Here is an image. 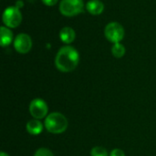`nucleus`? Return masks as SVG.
I'll return each instance as SVG.
<instances>
[{"instance_id":"obj_1","label":"nucleus","mask_w":156,"mask_h":156,"mask_svg":"<svg viewBox=\"0 0 156 156\" xmlns=\"http://www.w3.org/2000/svg\"><path fill=\"white\" fill-rule=\"evenodd\" d=\"M80 54L78 50L71 46L62 47L55 58L56 68L61 72H71L79 65Z\"/></svg>"},{"instance_id":"obj_2","label":"nucleus","mask_w":156,"mask_h":156,"mask_svg":"<svg viewBox=\"0 0 156 156\" xmlns=\"http://www.w3.org/2000/svg\"><path fill=\"white\" fill-rule=\"evenodd\" d=\"M69 122L62 113L54 112L49 113L46 118L44 122V126L46 130L53 134H59L64 133L68 128Z\"/></svg>"},{"instance_id":"obj_3","label":"nucleus","mask_w":156,"mask_h":156,"mask_svg":"<svg viewBox=\"0 0 156 156\" xmlns=\"http://www.w3.org/2000/svg\"><path fill=\"white\" fill-rule=\"evenodd\" d=\"M84 10L82 0H61L59 4V11L65 16H74Z\"/></svg>"},{"instance_id":"obj_4","label":"nucleus","mask_w":156,"mask_h":156,"mask_svg":"<svg viewBox=\"0 0 156 156\" xmlns=\"http://www.w3.org/2000/svg\"><path fill=\"white\" fill-rule=\"evenodd\" d=\"M3 23L6 27L15 28L18 27L22 21V14L17 6H9L3 13Z\"/></svg>"},{"instance_id":"obj_5","label":"nucleus","mask_w":156,"mask_h":156,"mask_svg":"<svg viewBox=\"0 0 156 156\" xmlns=\"http://www.w3.org/2000/svg\"><path fill=\"white\" fill-rule=\"evenodd\" d=\"M104 34L109 41L114 44L120 43L124 37V28L120 23L111 22L106 26Z\"/></svg>"},{"instance_id":"obj_6","label":"nucleus","mask_w":156,"mask_h":156,"mask_svg":"<svg viewBox=\"0 0 156 156\" xmlns=\"http://www.w3.org/2000/svg\"><path fill=\"white\" fill-rule=\"evenodd\" d=\"M28 110L30 115L37 120L44 119L48 115V107L47 102L39 98H36L33 101H31Z\"/></svg>"},{"instance_id":"obj_7","label":"nucleus","mask_w":156,"mask_h":156,"mask_svg":"<svg viewBox=\"0 0 156 156\" xmlns=\"http://www.w3.org/2000/svg\"><path fill=\"white\" fill-rule=\"evenodd\" d=\"M14 48L20 54H26L30 51L32 48L31 37L25 33L18 34L14 40Z\"/></svg>"},{"instance_id":"obj_8","label":"nucleus","mask_w":156,"mask_h":156,"mask_svg":"<svg viewBox=\"0 0 156 156\" xmlns=\"http://www.w3.org/2000/svg\"><path fill=\"white\" fill-rule=\"evenodd\" d=\"M44 127H45L44 124L39 120H37V119H33V120L28 121L27 122V125H26L27 132L31 135L40 134L42 133Z\"/></svg>"},{"instance_id":"obj_9","label":"nucleus","mask_w":156,"mask_h":156,"mask_svg":"<svg viewBox=\"0 0 156 156\" xmlns=\"http://www.w3.org/2000/svg\"><path fill=\"white\" fill-rule=\"evenodd\" d=\"M86 8L88 12L93 16L101 15L104 10V5L100 0H90L86 4Z\"/></svg>"},{"instance_id":"obj_10","label":"nucleus","mask_w":156,"mask_h":156,"mask_svg":"<svg viewBox=\"0 0 156 156\" xmlns=\"http://www.w3.org/2000/svg\"><path fill=\"white\" fill-rule=\"evenodd\" d=\"M75 37H76L75 31L73 30V28L69 27H65L59 31V37L61 41L66 44H69L73 42L75 39Z\"/></svg>"},{"instance_id":"obj_11","label":"nucleus","mask_w":156,"mask_h":156,"mask_svg":"<svg viewBox=\"0 0 156 156\" xmlns=\"http://www.w3.org/2000/svg\"><path fill=\"white\" fill-rule=\"evenodd\" d=\"M0 32H1V41L0 44L2 47H7L9 46L12 41H13V33L12 31L5 27H0Z\"/></svg>"},{"instance_id":"obj_12","label":"nucleus","mask_w":156,"mask_h":156,"mask_svg":"<svg viewBox=\"0 0 156 156\" xmlns=\"http://www.w3.org/2000/svg\"><path fill=\"white\" fill-rule=\"evenodd\" d=\"M112 53L115 58H121L125 54V47L121 43H115L112 48Z\"/></svg>"},{"instance_id":"obj_13","label":"nucleus","mask_w":156,"mask_h":156,"mask_svg":"<svg viewBox=\"0 0 156 156\" xmlns=\"http://www.w3.org/2000/svg\"><path fill=\"white\" fill-rule=\"evenodd\" d=\"M90 156H109V154L104 147L95 146L90 151Z\"/></svg>"},{"instance_id":"obj_14","label":"nucleus","mask_w":156,"mask_h":156,"mask_svg":"<svg viewBox=\"0 0 156 156\" xmlns=\"http://www.w3.org/2000/svg\"><path fill=\"white\" fill-rule=\"evenodd\" d=\"M34 156H54V154L48 148H39L35 152Z\"/></svg>"},{"instance_id":"obj_15","label":"nucleus","mask_w":156,"mask_h":156,"mask_svg":"<svg viewBox=\"0 0 156 156\" xmlns=\"http://www.w3.org/2000/svg\"><path fill=\"white\" fill-rule=\"evenodd\" d=\"M110 156H125V154H124V152L122 149L116 148V149H113L111 152Z\"/></svg>"},{"instance_id":"obj_16","label":"nucleus","mask_w":156,"mask_h":156,"mask_svg":"<svg viewBox=\"0 0 156 156\" xmlns=\"http://www.w3.org/2000/svg\"><path fill=\"white\" fill-rule=\"evenodd\" d=\"M46 5H48V6H52V5H55L57 3H58V0H41Z\"/></svg>"},{"instance_id":"obj_17","label":"nucleus","mask_w":156,"mask_h":156,"mask_svg":"<svg viewBox=\"0 0 156 156\" xmlns=\"http://www.w3.org/2000/svg\"><path fill=\"white\" fill-rule=\"evenodd\" d=\"M0 156H9L7 154H5V153H4V152H2L1 154H0Z\"/></svg>"}]
</instances>
